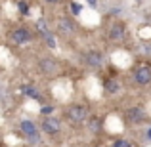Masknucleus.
<instances>
[{
	"label": "nucleus",
	"mask_w": 151,
	"mask_h": 147,
	"mask_svg": "<svg viewBox=\"0 0 151 147\" xmlns=\"http://www.w3.org/2000/svg\"><path fill=\"white\" fill-rule=\"evenodd\" d=\"M52 111H54V107H48V105H46V107H42V109H40V113L42 115H52Z\"/></svg>",
	"instance_id": "19"
},
{
	"label": "nucleus",
	"mask_w": 151,
	"mask_h": 147,
	"mask_svg": "<svg viewBox=\"0 0 151 147\" xmlns=\"http://www.w3.org/2000/svg\"><path fill=\"white\" fill-rule=\"evenodd\" d=\"M42 120H40V132L46 134L50 138H58L61 134L63 128V118L59 117H52V115H42Z\"/></svg>",
	"instance_id": "2"
},
{
	"label": "nucleus",
	"mask_w": 151,
	"mask_h": 147,
	"mask_svg": "<svg viewBox=\"0 0 151 147\" xmlns=\"http://www.w3.org/2000/svg\"><path fill=\"white\" fill-rule=\"evenodd\" d=\"M37 29H38V31H42L44 34L48 33V27H46V23H44V21H38V23H37Z\"/></svg>",
	"instance_id": "18"
},
{
	"label": "nucleus",
	"mask_w": 151,
	"mask_h": 147,
	"mask_svg": "<svg viewBox=\"0 0 151 147\" xmlns=\"http://www.w3.org/2000/svg\"><path fill=\"white\" fill-rule=\"evenodd\" d=\"M145 136H147V140H151V128L147 130V134H145Z\"/></svg>",
	"instance_id": "22"
},
{
	"label": "nucleus",
	"mask_w": 151,
	"mask_h": 147,
	"mask_svg": "<svg viewBox=\"0 0 151 147\" xmlns=\"http://www.w3.org/2000/svg\"><path fill=\"white\" fill-rule=\"evenodd\" d=\"M71 14H73L75 15V17H77V15H81V11H82V6H81V4H78V2H71Z\"/></svg>",
	"instance_id": "15"
},
{
	"label": "nucleus",
	"mask_w": 151,
	"mask_h": 147,
	"mask_svg": "<svg viewBox=\"0 0 151 147\" xmlns=\"http://www.w3.org/2000/svg\"><path fill=\"white\" fill-rule=\"evenodd\" d=\"M103 90L107 94H119L121 90V82L117 78H103Z\"/></svg>",
	"instance_id": "11"
},
{
	"label": "nucleus",
	"mask_w": 151,
	"mask_h": 147,
	"mask_svg": "<svg viewBox=\"0 0 151 147\" xmlns=\"http://www.w3.org/2000/svg\"><path fill=\"white\" fill-rule=\"evenodd\" d=\"M55 27H58V33L61 34V37H73L78 29L77 23L73 21V17H59L58 23H55Z\"/></svg>",
	"instance_id": "7"
},
{
	"label": "nucleus",
	"mask_w": 151,
	"mask_h": 147,
	"mask_svg": "<svg viewBox=\"0 0 151 147\" xmlns=\"http://www.w3.org/2000/svg\"><path fill=\"white\" fill-rule=\"evenodd\" d=\"M86 2H88L90 6H96V4H98V0H86Z\"/></svg>",
	"instance_id": "21"
},
{
	"label": "nucleus",
	"mask_w": 151,
	"mask_h": 147,
	"mask_svg": "<svg viewBox=\"0 0 151 147\" xmlns=\"http://www.w3.org/2000/svg\"><path fill=\"white\" fill-rule=\"evenodd\" d=\"M37 69H38V73H40L42 77H55V75L59 73L61 67H59L58 59L46 55V57H42V59H38V61H37Z\"/></svg>",
	"instance_id": "5"
},
{
	"label": "nucleus",
	"mask_w": 151,
	"mask_h": 147,
	"mask_svg": "<svg viewBox=\"0 0 151 147\" xmlns=\"http://www.w3.org/2000/svg\"><path fill=\"white\" fill-rule=\"evenodd\" d=\"M46 44H48L50 48H55V42H54V37H52L50 33H46Z\"/></svg>",
	"instance_id": "17"
},
{
	"label": "nucleus",
	"mask_w": 151,
	"mask_h": 147,
	"mask_svg": "<svg viewBox=\"0 0 151 147\" xmlns=\"http://www.w3.org/2000/svg\"><path fill=\"white\" fill-rule=\"evenodd\" d=\"M134 82L142 88L151 84V67L149 65H142L138 69H134Z\"/></svg>",
	"instance_id": "8"
},
{
	"label": "nucleus",
	"mask_w": 151,
	"mask_h": 147,
	"mask_svg": "<svg viewBox=\"0 0 151 147\" xmlns=\"http://www.w3.org/2000/svg\"><path fill=\"white\" fill-rule=\"evenodd\" d=\"M21 92L25 94L27 98H33V99H40V94H38V90L35 88L33 84H23V86H21Z\"/></svg>",
	"instance_id": "13"
},
{
	"label": "nucleus",
	"mask_w": 151,
	"mask_h": 147,
	"mask_svg": "<svg viewBox=\"0 0 151 147\" xmlns=\"http://www.w3.org/2000/svg\"><path fill=\"white\" fill-rule=\"evenodd\" d=\"M19 130H21V134L27 138L29 143H40V134L42 132H40V128H38L33 120L23 118V120L19 122Z\"/></svg>",
	"instance_id": "4"
},
{
	"label": "nucleus",
	"mask_w": 151,
	"mask_h": 147,
	"mask_svg": "<svg viewBox=\"0 0 151 147\" xmlns=\"http://www.w3.org/2000/svg\"><path fill=\"white\" fill-rule=\"evenodd\" d=\"M44 2H48V4H61L63 0H44Z\"/></svg>",
	"instance_id": "20"
},
{
	"label": "nucleus",
	"mask_w": 151,
	"mask_h": 147,
	"mask_svg": "<svg viewBox=\"0 0 151 147\" xmlns=\"http://www.w3.org/2000/svg\"><path fill=\"white\" fill-rule=\"evenodd\" d=\"M111 147H134V145L130 143L128 140H122V138H119V140L113 141V145H111Z\"/></svg>",
	"instance_id": "14"
},
{
	"label": "nucleus",
	"mask_w": 151,
	"mask_h": 147,
	"mask_svg": "<svg viewBox=\"0 0 151 147\" xmlns=\"http://www.w3.org/2000/svg\"><path fill=\"white\" fill-rule=\"evenodd\" d=\"M33 38H35L33 31L27 29V27H15V29H12L8 33V40L15 46H25L29 42H33Z\"/></svg>",
	"instance_id": "3"
},
{
	"label": "nucleus",
	"mask_w": 151,
	"mask_h": 147,
	"mask_svg": "<svg viewBox=\"0 0 151 147\" xmlns=\"http://www.w3.org/2000/svg\"><path fill=\"white\" fill-rule=\"evenodd\" d=\"M84 124H88V130H90L92 134H100V132H101V120H100V117H94V115H90L88 120H86Z\"/></svg>",
	"instance_id": "12"
},
{
	"label": "nucleus",
	"mask_w": 151,
	"mask_h": 147,
	"mask_svg": "<svg viewBox=\"0 0 151 147\" xmlns=\"http://www.w3.org/2000/svg\"><path fill=\"white\" fill-rule=\"evenodd\" d=\"M124 117H126V122H130V124H140V122L145 120L147 115H145V111L142 107H130L124 113Z\"/></svg>",
	"instance_id": "10"
},
{
	"label": "nucleus",
	"mask_w": 151,
	"mask_h": 147,
	"mask_svg": "<svg viewBox=\"0 0 151 147\" xmlns=\"http://www.w3.org/2000/svg\"><path fill=\"white\" fill-rule=\"evenodd\" d=\"M17 8H19V14H21V15H27V14H29V4L23 2V0L17 4Z\"/></svg>",
	"instance_id": "16"
},
{
	"label": "nucleus",
	"mask_w": 151,
	"mask_h": 147,
	"mask_svg": "<svg viewBox=\"0 0 151 147\" xmlns=\"http://www.w3.org/2000/svg\"><path fill=\"white\" fill-rule=\"evenodd\" d=\"M82 61H84V65L92 67V69H98V67H101L103 63V54L98 50H88L84 52V55H82Z\"/></svg>",
	"instance_id": "9"
},
{
	"label": "nucleus",
	"mask_w": 151,
	"mask_h": 147,
	"mask_svg": "<svg viewBox=\"0 0 151 147\" xmlns=\"http://www.w3.org/2000/svg\"><path fill=\"white\" fill-rule=\"evenodd\" d=\"M90 117V109L86 105H78V103H73V105H67L61 113V118L65 122H69L71 126H82Z\"/></svg>",
	"instance_id": "1"
},
{
	"label": "nucleus",
	"mask_w": 151,
	"mask_h": 147,
	"mask_svg": "<svg viewBox=\"0 0 151 147\" xmlns=\"http://www.w3.org/2000/svg\"><path fill=\"white\" fill-rule=\"evenodd\" d=\"M107 37H109L111 42H122L126 38V25L122 21H113L109 25V31H107Z\"/></svg>",
	"instance_id": "6"
}]
</instances>
